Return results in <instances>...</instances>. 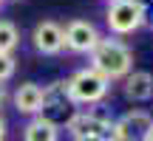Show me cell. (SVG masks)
<instances>
[{"label": "cell", "instance_id": "3", "mask_svg": "<svg viewBox=\"0 0 153 141\" xmlns=\"http://www.w3.org/2000/svg\"><path fill=\"white\" fill-rule=\"evenodd\" d=\"M71 138H88V136H102L111 138V127H114V116L105 110V104H91L88 110H74L71 119L65 121Z\"/></svg>", "mask_w": 153, "mask_h": 141}, {"label": "cell", "instance_id": "7", "mask_svg": "<svg viewBox=\"0 0 153 141\" xmlns=\"http://www.w3.org/2000/svg\"><path fill=\"white\" fill-rule=\"evenodd\" d=\"M99 43V31L91 20H71L62 28V45L74 54H91Z\"/></svg>", "mask_w": 153, "mask_h": 141}, {"label": "cell", "instance_id": "6", "mask_svg": "<svg viewBox=\"0 0 153 141\" xmlns=\"http://www.w3.org/2000/svg\"><path fill=\"white\" fill-rule=\"evenodd\" d=\"M74 104L68 102L65 96V82H51L48 87H43V110H40V119L51 121V124H60V121H68L74 113Z\"/></svg>", "mask_w": 153, "mask_h": 141}, {"label": "cell", "instance_id": "18", "mask_svg": "<svg viewBox=\"0 0 153 141\" xmlns=\"http://www.w3.org/2000/svg\"><path fill=\"white\" fill-rule=\"evenodd\" d=\"M142 141H153V127H150L148 133H145V138H142Z\"/></svg>", "mask_w": 153, "mask_h": 141}, {"label": "cell", "instance_id": "10", "mask_svg": "<svg viewBox=\"0 0 153 141\" xmlns=\"http://www.w3.org/2000/svg\"><path fill=\"white\" fill-rule=\"evenodd\" d=\"M122 90L131 102H148V99H153V73L150 70H131L125 76Z\"/></svg>", "mask_w": 153, "mask_h": 141}, {"label": "cell", "instance_id": "1", "mask_svg": "<svg viewBox=\"0 0 153 141\" xmlns=\"http://www.w3.org/2000/svg\"><path fill=\"white\" fill-rule=\"evenodd\" d=\"M91 68L102 73L108 82L125 79L133 70V51L119 37H99L97 48L91 51Z\"/></svg>", "mask_w": 153, "mask_h": 141}, {"label": "cell", "instance_id": "5", "mask_svg": "<svg viewBox=\"0 0 153 141\" xmlns=\"http://www.w3.org/2000/svg\"><path fill=\"white\" fill-rule=\"evenodd\" d=\"M150 127H153V116L148 113V110H139V107L128 110L122 119L114 121L108 141H142Z\"/></svg>", "mask_w": 153, "mask_h": 141}, {"label": "cell", "instance_id": "16", "mask_svg": "<svg viewBox=\"0 0 153 141\" xmlns=\"http://www.w3.org/2000/svg\"><path fill=\"white\" fill-rule=\"evenodd\" d=\"M6 133H9V130H6V119L0 116V141H6Z\"/></svg>", "mask_w": 153, "mask_h": 141}, {"label": "cell", "instance_id": "15", "mask_svg": "<svg viewBox=\"0 0 153 141\" xmlns=\"http://www.w3.org/2000/svg\"><path fill=\"white\" fill-rule=\"evenodd\" d=\"M6 99H9V90H6V85H3V82H0V107H3V104H6Z\"/></svg>", "mask_w": 153, "mask_h": 141}, {"label": "cell", "instance_id": "19", "mask_svg": "<svg viewBox=\"0 0 153 141\" xmlns=\"http://www.w3.org/2000/svg\"><path fill=\"white\" fill-rule=\"evenodd\" d=\"M9 3H23V0H9Z\"/></svg>", "mask_w": 153, "mask_h": 141}, {"label": "cell", "instance_id": "13", "mask_svg": "<svg viewBox=\"0 0 153 141\" xmlns=\"http://www.w3.org/2000/svg\"><path fill=\"white\" fill-rule=\"evenodd\" d=\"M14 68H17L14 57L11 54H0V82H9L11 76H14Z\"/></svg>", "mask_w": 153, "mask_h": 141}, {"label": "cell", "instance_id": "4", "mask_svg": "<svg viewBox=\"0 0 153 141\" xmlns=\"http://www.w3.org/2000/svg\"><path fill=\"white\" fill-rule=\"evenodd\" d=\"M105 23H108L111 34H116V37H128V34L139 31L145 26L139 0H108Z\"/></svg>", "mask_w": 153, "mask_h": 141}, {"label": "cell", "instance_id": "11", "mask_svg": "<svg viewBox=\"0 0 153 141\" xmlns=\"http://www.w3.org/2000/svg\"><path fill=\"white\" fill-rule=\"evenodd\" d=\"M57 138H60L57 124L40 119V116H34V119L23 127V141H57Z\"/></svg>", "mask_w": 153, "mask_h": 141}, {"label": "cell", "instance_id": "14", "mask_svg": "<svg viewBox=\"0 0 153 141\" xmlns=\"http://www.w3.org/2000/svg\"><path fill=\"white\" fill-rule=\"evenodd\" d=\"M139 6H142L145 26H153V0H139Z\"/></svg>", "mask_w": 153, "mask_h": 141}, {"label": "cell", "instance_id": "8", "mask_svg": "<svg viewBox=\"0 0 153 141\" xmlns=\"http://www.w3.org/2000/svg\"><path fill=\"white\" fill-rule=\"evenodd\" d=\"M31 40H34V48L45 57H57L65 45H62V26L54 20H40L31 31Z\"/></svg>", "mask_w": 153, "mask_h": 141}, {"label": "cell", "instance_id": "9", "mask_svg": "<svg viewBox=\"0 0 153 141\" xmlns=\"http://www.w3.org/2000/svg\"><path fill=\"white\" fill-rule=\"evenodd\" d=\"M14 107H17V113L40 116V110H43V87L34 85V82H23L14 90Z\"/></svg>", "mask_w": 153, "mask_h": 141}, {"label": "cell", "instance_id": "17", "mask_svg": "<svg viewBox=\"0 0 153 141\" xmlns=\"http://www.w3.org/2000/svg\"><path fill=\"white\" fill-rule=\"evenodd\" d=\"M76 141H108V138H102V136H88V138H76Z\"/></svg>", "mask_w": 153, "mask_h": 141}, {"label": "cell", "instance_id": "2", "mask_svg": "<svg viewBox=\"0 0 153 141\" xmlns=\"http://www.w3.org/2000/svg\"><path fill=\"white\" fill-rule=\"evenodd\" d=\"M108 90H111V82L102 73H97L91 65L79 68L65 79V96L71 104H102Z\"/></svg>", "mask_w": 153, "mask_h": 141}, {"label": "cell", "instance_id": "12", "mask_svg": "<svg viewBox=\"0 0 153 141\" xmlns=\"http://www.w3.org/2000/svg\"><path fill=\"white\" fill-rule=\"evenodd\" d=\"M20 43V31L11 20H0V54H11Z\"/></svg>", "mask_w": 153, "mask_h": 141}, {"label": "cell", "instance_id": "20", "mask_svg": "<svg viewBox=\"0 0 153 141\" xmlns=\"http://www.w3.org/2000/svg\"><path fill=\"white\" fill-rule=\"evenodd\" d=\"M3 3H6V0H0V6H3Z\"/></svg>", "mask_w": 153, "mask_h": 141}]
</instances>
